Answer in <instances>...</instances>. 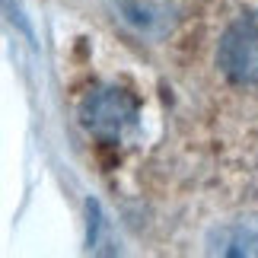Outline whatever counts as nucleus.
<instances>
[{
    "mask_svg": "<svg viewBox=\"0 0 258 258\" xmlns=\"http://www.w3.org/2000/svg\"><path fill=\"white\" fill-rule=\"evenodd\" d=\"M80 124L102 144H124L141 124L137 96L124 86H96L80 102Z\"/></svg>",
    "mask_w": 258,
    "mask_h": 258,
    "instance_id": "f257e3e1",
    "label": "nucleus"
},
{
    "mask_svg": "<svg viewBox=\"0 0 258 258\" xmlns=\"http://www.w3.org/2000/svg\"><path fill=\"white\" fill-rule=\"evenodd\" d=\"M220 71L239 86H258V13H245L223 32L217 48Z\"/></svg>",
    "mask_w": 258,
    "mask_h": 258,
    "instance_id": "f03ea898",
    "label": "nucleus"
},
{
    "mask_svg": "<svg viewBox=\"0 0 258 258\" xmlns=\"http://www.w3.org/2000/svg\"><path fill=\"white\" fill-rule=\"evenodd\" d=\"M207 252L211 255H258V217H239L223 226L211 230L207 236Z\"/></svg>",
    "mask_w": 258,
    "mask_h": 258,
    "instance_id": "7ed1b4c3",
    "label": "nucleus"
}]
</instances>
